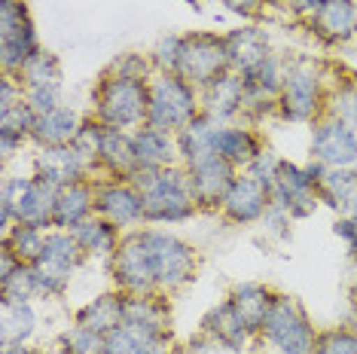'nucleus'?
<instances>
[{
  "instance_id": "38",
  "label": "nucleus",
  "mask_w": 357,
  "mask_h": 354,
  "mask_svg": "<svg viewBox=\"0 0 357 354\" xmlns=\"http://www.w3.org/2000/svg\"><path fill=\"white\" fill-rule=\"evenodd\" d=\"M284 70H287V55H281L278 49H275L269 59L259 61L250 74H245V83L254 86V88H263V92H269V95L278 98L281 83H284Z\"/></svg>"
},
{
  "instance_id": "8",
  "label": "nucleus",
  "mask_w": 357,
  "mask_h": 354,
  "mask_svg": "<svg viewBox=\"0 0 357 354\" xmlns=\"http://www.w3.org/2000/svg\"><path fill=\"white\" fill-rule=\"evenodd\" d=\"M229 49H226V34L217 31H186L181 43V61L177 74L196 88L211 86L214 79L229 74Z\"/></svg>"
},
{
  "instance_id": "17",
  "label": "nucleus",
  "mask_w": 357,
  "mask_h": 354,
  "mask_svg": "<svg viewBox=\"0 0 357 354\" xmlns=\"http://www.w3.org/2000/svg\"><path fill=\"white\" fill-rule=\"evenodd\" d=\"M199 330L217 345V348H226V351H235V354H241V351H248L250 345H257V336L245 327V321L238 318V311L232 309L229 300H220L217 305H211L205 311V318H202Z\"/></svg>"
},
{
  "instance_id": "24",
  "label": "nucleus",
  "mask_w": 357,
  "mask_h": 354,
  "mask_svg": "<svg viewBox=\"0 0 357 354\" xmlns=\"http://www.w3.org/2000/svg\"><path fill=\"white\" fill-rule=\"evenodd\" d=\"M83 116L86 114L74 110L70 104H61V107L50 110V114L37 116L34 132H31V147L50 150V147H68V144H74L79 134V125H83Z\"/></svg>"
},
{
  "instance_id": "40",
  "label": "nucleus",
  "mask_w": 357,
  "mask_h": 354,
  "mask_svg": "<svg viewBox=\"0 0 357 354\" xmlns=\"http://www.w3.org/2000/svg\"><path fill=\"white\" fill-rule=\"evenodd\" d=\"M104 70L116 77H128V79H150L156 77V68H153V59L150 52L141 55V52H123V55H113V59L104 64Z\"/></svg>"
},
{
  "instance_id": "33",
  "label": "nucleus",
  "mask_w": 357,
  "mask_h": 354,
  "mask_svg": "<svg viewBox=\"0 0 357 354\" xmlns=\"http://www.w3.org/2000/svg\"><path fill=\"white\" fill-rule=\"evenodd\" d=\"M0 300H37V275L31 263H19L0 247Z\"/></svg>"
},
{
  "instance_id": "25",
  "label": "nucleus",
  "mask_w": 357,
  "mask_h": 354,
  "mask_svg": "<svg viewBox=\"0 0 357 354\" xmlns=\"http://www.w3.org/2000/svg\"><path fill=\"white\" fill-rule=\"evenodd\" d=\"M275 296H278V291L263 284V281H241V284H235L232 291L226 293V300L232 302V309L238 311V318L245 321V327L250 333L259 336V327H263L266 315H269Z\"/></svg>"
},
{
  "instance_id": "11",
  "label": "nucleus",
  "mask_w": 357,
  "mask_h": 354,
  "mask_svg": "<svg viewBox=\"0 0 357 354\" xmlns=\"http://www.w3.org/2000/svg\"><path fill=\"white\" fill-rule=\"evenodd\" d=\"M308 134V159L327 168H357V128L345 119L324 114Z\"/></svg>"
},
{
  "instance_id": "54",
  "label": "nucleus",
  "mask_w": 357,
  "mask_h": 354,
  "mask_svg": "<svg viewBox=\"0 0 357 354\" xmlns=\"http://www.w3.org/2000/svg\"><path fill=\"white\" fill-rule=\"evenodd\" d=\"M354 128H357V114H354Z\"/></svg>"
},
{
  "instance_id": "15",
  "label": "nucleus",
  "mask_w": 357,
  "mask_h": 354,
  "mask_svg": "<svg viewBox=\"0 0 357 354\" xmlns=\"http://www.w3.org/2000/svg\"><path fill=\"white\" fill-rule=\"evenodd\" d=\"M303 25L321 46H345L357 40V3L354 0H324L308 19H303Z\"/></svg>"
},
{
  "instance_id": "13",
  "label": "nucleus",
  "mask_w": 357,
  "mask_h": 354,
  "mask_svg": "<svg viewBox=\"0 0 357 354\" xmlns=\"http://www.w3.org/2000/svg\"><path fill=\"white\" fill-rule=\"evenodd\" d=\"M269 205H272L269 187H263V183H259L257 177H250L248 171H238L229 192L223 196L217 217H220L223 223H229V226H257V223L263 220V214L269 211Z\"/></svg>"
},
{
  "instance_id": "6",
  "label": "nucleus",
  "mask_w": 357,
  "mask_h": 354,
  "mask_svg": "<svg viewBox=\"0 0 357 354\" xmlns=\"http://www.w3.org/2000/svg\"><path fill=\"white\" fill-rule=\"evenodd\" d=\"M59 187L37 174L6 177L0 187V236H6L15 223L52 229V211Z\"/></svg>"
},
{
  "instance_id": "16",
  "label": "nucleus",
  "mask_w": 357,
  "mask_h": 354,
  "mask_svg": "<svg viewBox=\"0 0 357 354\" xmlns=\"http://www.w3.org/2000/svg\"><path fill=\"white\" fill-rule=\"evenodd\" d=\"M31 174L43 177V180H50L61 190L74 180H89V177H95V162L77 147V144H68V147L37 150L34 153V171Z\"/></svg>"
},
{
  "instance_id": "23",
  "label": "nucleus",
  "mask_w": 357,
  "mask_h": 354,
  "mask_svg": "<svg viewBox=\"0 0 357 354\" xmlns=\"http://www.w3.org/2000/svg\"><path fill=\"white\" fill-rule=\"evenodd\" d=\"M95 214V177L89 180H74L59 190L52 211V229L74 232L79 223H86Z\"/></svg>"
},
{
  "instance_id": "10",
  "label": "nucleus",
  "mask_w": 357,
  "mask_h": 354,
  "mask_svg": "<svg viewBox=\"0 0 357 354\" xmlns=\"http://www.w3.org/2000/svg\"><path fill=\"white\" fill-rule=\"evenodd\" d=\"M95 214L123 232L147 226L144 196L128 177H95Z\"/></svg>"
},
{
  "instance_id": "14",
  "label": "nucleus",
  "mask_w": 357,
  "mask_h": 354,
  "mask_svg": "<svg viewBox=\"0 0 357 354\" xmlns=\"http://www.w3.org/2000/svg\"><path fill=\"white\" fill-rule=\"evenodd\" d=\"M186 171H190L192 196H196L202 214H217V211H220L223 196L229 192L235 177H238V168L229 165L226 159H220L217 153H211V156L192 162Z\"/></svg>"
},
{
  "instance_id": "50",
  "label": "nucleus",
  "mask_w": 357,
  "mask_h": 354,
  "mask_svg": "<svg viewBox=\"0 0 357 354\" xmlns=\"http://www.w3.org/2000/svg\"><path fill=\"white\" fill-rule=\"evenodd\" d=\"M339 214H345V217H348V220H351V223H354V226H357V196H354V199H351V202H348V205H345V211H339Z\"/></svg>"
},
{
  "instance_id": "27",
  "label": "nucleus",
  "mask_w": 357,
  "mask_h": 354,
  "mask_svg": "<svg viewBox=\"0 0 357 354\" xmlns=\"http://www.w3.org/2000/svg\"><path fill=\"white\" fill-rule=\"evenodd\" d=\"M132 147H135V159L137 168H168L177 165V134L162 132L153 125H141L132 132Z\"/></svg>"
},
{
  "instance_id": "30",
  "label": "nucleus",
  "mask_w": 357,
  "mask_h": 354,
  "mask_svg": "<svg viewBox=\"0 0 357 354\" xmlns=\"http://www.w3.org/2000/svg\"><path fill=\"white\" fill-rule=\"evenodd\" d=\"M123 305H126V293L113 287V291L98 293L79 305L74 315V324H83L89 330H98V333L107 336L110 330L123 327Z\"/></svg>"
},
{
  "instance_id": "35",
  "label": "nucleus",
  "mask_w": 357,
  "mask_h": 354,
  "mask_svg": "<svg viewBox=\"0 0 357 354\" xmlns=\"http://www.w3.org/2000/svg\"><path fill=\"white\" fill-rule=\"evenodd\" d=\"M46 232L43 226H31V223H15V226L3 236V247L10 251L19 263H31L34 266L43 254V245H46Z\"/></svg>"
},
{
  "instance_id": "31",
  "label": "nucleus",
  "mask_w": 357,
  "mask_h": 354,
  "mask_svg": "<svg viewBox=\"0 0 357 354\" xmlns=\"http://www.w3.org/2000/svg\"><path fill=\"white\" fill-rule=\"evenodd\" d=\"M74 236L83 247V254L89 260H101V263H110L113 254H116L119 241H123V229H116L113 223H107L104 217L92 214L86 223H79L74 229Z\"/></svg>"
},
{
  "instance_id": "43",
  "label": "nucleus",
  "mask_w": 357,
  "mask_h": 354,
  "mask_svg": "<svg viewBox=\"0 0 357 354\" xmlns=\"http://www.w3.org/2000/svg\"><path fill=\"white\" fill-rule=\"evenodd\" d=\"M294 217H290L284 208L278 205H269V211L263 214V220L257 223L259 229L266 232V238H272V241H287L290 236H294Z\"/></svg>"
},
{
  "instance_id": "7",
  "label": "nucleus",
  "mask_w": 357,
  "mask_h": 354,
  "mask_svg": "<svg viewBox=\"0 0 357 354\" xmlns=\"http://www.w3.org/2000/svg\"><path fill=\"white\" fill-rule=\"evenodd\" d=\"M202 114V88L186 83L181 74H156L150 79L147 125L177 134Z\"/></svg>"
},
{
  "instance_id": "12",
  "label": "nucleus",
  "mask_w": 357,
  "mask_h": 354,
  "mask_svg": "<svg viewBox=\"0 0 357 354\" xmlns=\"http://www.w3.org/2000/svg\"><path fill=\"white\" fill-rule=\"evenodd\" d=\"M269 192H272V205L284 208L296 223L308 220L321 208V196H318V187H314V177L308 171V165L290 162V159H284Z\"/></svg>"
},
{
  "instance_id": "32",
  "label": "nucleus",
  "mask_w": 357,
  "mask_h": 354,
  "mask_svg": "<svg viewBox=\"0 0 357 354\" xmlns=\"http://www.w3.org/2000/svg\"><path fill=\"white\" fill-rule=\"evenodd\" d=\"M107 351L104 354H183L172 336H150V333H137L132 327H116L107 336Z\"/></svg>"
},
{
  "instance_id": "42",
  "label": "nucleus",
  "mask_w": 357,
  "mask_h": 354,
  "mask_svg": "<svg viewBox=\"0 0 357 354\" xmlns=\"http://www.w3.org/2000/svg\"><path fill=\"white\" fill-rule=\"evenodd\" d=\"M281 165H284V156H281V153H275L269 144H266V147L257 153V159L245 168V171H248L250 177H257V180L263 183V187H269V190H272L275 177H278V171H281Z\"/></svg>"
},
{
  "instance_id": "48",
  "label": "nucleus",
  "mask_w": 357,
  "mask_h": 354,
  "mask_svg": "<svg viewBox=\"0 0 357 354\" xmlns=\"http://www.w3.org/2000/svg\"><path fill=\"white\" fill-rule=\"evenodd\" d=\"M321 3H324V0H284L281 6H284V10H287L290 15H294V19L303 22V19H308V15L318 10Z\"/></svg>"
},
{
  "instance_id": "51",
  "label": "nucleus",
  "mask_w": 357,
  "mask_h": 354,
  "mask_svg": "<svg viewBox=\"0 0 357 354\" xmlns=\"http://www.w3.org/2000/svg\"><path fill=\"white\" fill-rule=\"evenodd\" d=\"M348 324L357 330V300H351V309H348Z\"/></svg>"
},
{
  "instance_id": "55",
  "label": "nucleus",
  "mask_w": 357,
  "mask_h": 354,
  "mask_svg": "<svg viewBox=\"0 0 357 354\" xmlns=\"http://www.w3.org/2000/svg\"><path fill=\"white\" fill-rule=\"evenodd\" d=\"M354 3H357V0H354Z\"/></svg>"
},
{
  "instance_id": "45",
  "label": "nucleus",
  "mask_w": 357,
  "mask_h": 354,
  "mask_svg": "<svg viewBox=\"0 0 357 354\" xmlns=\"http://www.w3.org/2000/svg\"><path fill=\"white\" fill-rule=\"evenodd\" d=\"M22 101H25V83L15 74H3L0 77V110H10Z\"/></svg>"
},
{
  "instance_id": "34",
  "label": "nucleus",
  "mask_w": 357,
  "mask_h": 354,
  "mask_svg": "<svg viewBox=\"0 0 357 354\" xmlns=\"http://www.w3.org/2000/svg\"><path fill=\"white\" fill-rule=\"evenodd\" d=\"M214 125L217 123L211 116L199 114L190 125L177 132V156H181L183 168H190L192 162H199V159H205L214 153V144H211V138H214Z\"/></svg>"
},
{
  "instance_id": "39",
  "label": "nucleus",
  "mask_w": 357,
  "mask_h": 354,
  "mask_svg": "<svg viewBox=\"0 0 357 354\" xmlns=\"http://www.w3.org/2000/svg\"><path fill=\"white\" fill-rule=\"evenodd\" d=\"M314 354H357V330L351 324L318 330Z\"/></svg>"
},
{
  "instance_id": "20",
  "label": "nucleus",
  "mask_w": 357,
  "mask_h": 354,
  "mask_svg": "<svg viewBox=\"0 0 357 354\" xmlns=\"http://www.w3.org/2000/svg\"><path fill=\"white\" fill-rule=\"evenodd\" d=\"M89 263V256L83 254L79 241L74 232H64V229H50L46 232V245L40 260L34 263L43 275L61 278V281H74V275L83 266Z\"/></svg>"
},
{
  "instance_id": "9",
  "label": "nucleus",
  "mask_w": 357,
  "mask_h": 354,
  "mask_svg": "<svg viewBox=\"0 0 357 354\" xmlns=\"http://www.w3.org/2000/svg\"><path fill=\"white\" fill-rule=\"evenodd\" d=\"M107 275L113 281V287L123 293H159L150 247L144 241V226L123 232V241H119L113 260L107 263Z\"/></svg>"
},
{
  "instance_id": "3",
  "label": "nucleus",
  "mask_w": 357,
  "mask_h": 354,
  "mask_svg": "<svg viewBox=\"0 0 357 354\" xmlns=\"http://www.w3.org/2000/svg\"><path fill=\"white\" fill-rule=\"evenodd\" d=\"M147 110H150V83L147 79H128L116 77L110 70H101L92 88V114L98 123L107 128H123V132H135V128L147 125Z\"/></svg>"
},
{
  "instance_id": "29",
  "label": "nucleus",
  "mask_w": 357,
  "mask_h": 354,
  "mask_svg": "<svg viewBox=\"0 0 357 354\" xmlns=\"http://www.w3.org/2000/svg\"><path fill=\"white\" fill-rule=\"evenodd\" d=\"M40 324L34 300H0V345H25Z\"/></svg>"
},
{
  "instance_id": "36",
  "label": "nucleus",
  "mask_w": 357,
  "mask_h": 354,
  "mask_svg": "<svg viewBox=\"0 0 357 354\" xmlns=\"http://www.w3.org/2000/svg\"><path fill=\"white\" fill-rule=\"evenodd\" d=\"M15 77L25 83V88H34V86H61V61H59V55L50 52L43 46V49H40Z\"/></svg>"
},
{
  "instance_id": "21",
  "label": "nucleus",
  "mask_w": 357,
  "mask_h": 354,
  "mask_svg": "<svg viewBox=\"0 0 357 354\" xmlns=\"http://www.w3.org/2000/svg\"><path fill=\"white\" fill-rule=\"evenodd\" d=\"M245 107V77L229 70L202 88V114L214 123H238Z\"/></svg>"
},
{
  "instance_id": "49",
  "label": "nucleus",
  "mask_w": 357,
  "mask_h": 354,
  "mask_svg": "<svg viewBox=\"0 0 357 354\" xmlns=\"http://www.w3.org/2000/svg\"><path fill=\"white\" fill-rule=\"evenodd\" d=\"M0 354H43V351L25 342V345H0Z\"/></svg>"
},
{
  "instance_id": "47",
  "label": "nucleus",
  "mask_w": 357,
  "mask_h": 354,
  "mask_svg": "<svg viewBox=\"0 0 357 354\" xmlns=\"http://www.w3.org/2000/svg\"><path fill=\"white\" fill-rule=\"evenodd\" d=\"M220 3L232 15H241V19H259V15L272 6V0H220Z\"/></svg>"
},
{
  "instance_id": "4",
  "label": "nucleus",
  "mask_w": 357,
  "mask_h": 354,
  "mask_svg": "<svg viewBox=\"0 0 357 354\" xmlns=\"http://www.w3.org/2000/svg\"><path fill=\"white\" fill-rule=\"evenodd\" d=\"M144 241L150 247L153 272H156V291L174 296L186 291L199 278L202 254L192 241L181 238L165 226H144Z\"/></svg>"
},
{
  "instance_id": "52",
  "label": "nucleus",
  "mask_w": 357,
  "mask_h": 354,
  "mask_svg": "<svg viewBox=\"0 0 357 354\" xmlns=\"http://www.w3.org/2000/svg\"><path fill=\"white\" fill-rule=\"evenodd\" d=\"M348 300H357V275L351 281V287H348Z\"/></svg>"
},
{
  "instance_id": "19",
  "label": "nucleus",
  "mask_w": 357,
  "mask_h": 354,
  "mask_svg": "<svg viewBox=\"0 0 357 354\" xmlns=\"http://www.w3.org/2000/svg\"><path fill=\"white\" fill-rule=\"evenodd\" d=\"M123 324L150 336H172V302L165 293H126Z\"/></svg>"
},
{
  "instance_id": "53",
  "label": "nucleus",
  "mask_w": 357,
  "mask_h": 354,
  "mask_svg": "<svg viewBox=\"0 0 357 354\" xmlns=\"http://www.w3.org/2000/svg\"><path fill=\"white\" fill-rule=\"evenodd\" d=\"M205 3H217V0H205Z\"/></svg>"
},
{
  "instance_id": "44",
  "label": "nucleus",
  "mask_w": 357,
  "mask_h": 354,
  "mask_svg": "<svg viewBox=\"0 0 357 354\" xmlns=\"http://www.w3.org/2000/svg\"><path fill=\"white\" fill-rule=\"evenodd\" d=\"M25 101L37 116H43L50 110L61 107L64 95H61V86H34V88H25Z\"/></svg>"
},
{
  "instance_id": "22",
  "label": "nucleus",
  "mask_w": 357,
  "mask_h": 354,
  "mask_svg": "<svg viewBox=\"0 0 357 354\" xmlns=\"http://www.w3.org/2000/svg\"><path fill=\"white\" fill-rule=\"evenodd\" d=\"M226 49H229V68L235 74H250L263 59H269L275 52L272 37L266 34V28L259 25H238L226 31Z\"/></svg>"
},
{
  "instance_id": "5",
  "label": "nucleus",
  "mask_w": 357,
  "mask_h": 354,
  "mask_svg": "<svg viewBox=\"0 0 357 354\" xmlns=\"http://www.w3.org/2000/svg\"><path fill=\"white\" fill-rule=\"evenodd\" d=\"M314 342H318V327L308 309L294 293L278 291L269 315L259 327L257 345L269 348L272 354H314Z\"/></svg>"
},
{
  "instance_id": "18",
  "label": "nucleus",
  "mask_w": 357,
  "mask_h": 354,
  "mask_svg": "<svg viewBox=\"0 0 357 354\" xmlns=\"http://www.w3.org/2000/svg\"><path fill=\"white\" fill-rule=\"evenodd\" d=\"M214 153L220 159H226L229 165H235L238 171H245V168L257 159V153L266 147L263 134H259L257 125L250 123H217L214 125Z\"/></svg>"
},
{
  "instance_id": "37",
  "label": "nucleus",
  "mask_w": 357,
  "mask_h": 354,
  "mask_svg": "<svg viewBox=\"0 0 357 354\" xmlns=\"http://www.w3.org/2000/svg\"><path fill=\"white\" fill-rule=\"evenodd\" d=\"M107 339L98 330H89L83 324H70L55 342V354H104Z\"/></svg>"
},
{
  "instance_id": "41",
  "label": "nucleus",
  "mask_w": 357,
  "mask_h": 354,
  "mask_svg": "<svg viewBox=\"0 0 357 354\" xmlns=\"http://www.w3.org/2000/svg\"><path fill=\"white\" fill-rule=\"evenodd\" d=\"M181 43H183V34H165L150 49V59H153V68H156V74H177V61H181Z\"/></svg>"
},
{
  "instance_id": "28",
  "label": "nucleus",
  "mask_w": 357,
  "mask_h": 354,
  "mask_svg": "<svg viewBox=\"0 0 357 354\" xmlns=\"http://www.w3.org/2000/svg\"><path fill=\"white\" fill-rule=\"evenodd\" d=\"M137 171V159L132 147V132L107 128L95 162V177H132Z\"/></svg>"
},
{
  "instance_id": "46",
  "label": "nucleus",
  "mask_w": 357,
  "mask_h": 354,
  "mask_svg": "<svg viewBox=\"0 0 357 354\" xmlns=\"http://www.w3.org/2000/svg\"><path fill=\"white\" fill-rule=\"evenodd\" d=\"M333 236L345 245V254L348 260L357 263V226L351 220H348L345 214H336V220H333Z\"/></svg>"
},
{
  "instance_id": "26",
  "label": "nucleus",
  "mask_w": 357,
  "mask_h": 354,
  "mask_svg": "<svg viewBox=\"0 0 357 354\" xmlns=\"http://www.w3.org/2000/svg\"><path fill=\"white\" fill-rule=\"evenodd\" d=\"M308 171L314 177V187H318L321 205H327L330 211H345V205L357 196V168H327L308 159Z\"/></svg>"
},
{
  "instance_id": "2",
  "label": "nucleus",
  "mask_w": 357,
  "mask_h": 354,
  "mask_svg": "<svg viewBox=\"0 0 357 354\" xmlns=\"http://www.w3.org/2000/svg\"><path fill=\"white\" fill-rule=\"evenodd\" d=\"M333 64L312 55H287V70L278 92V119L294 125H312L327 114Z\"/></svg>"
},
{
  "instance_id": "1",
  "label": "nucleus",
  "mask_w": 357,
  "mask_h": 354,
  "mask_svg": "<svg viewBox=\"0 0 357 354\" xmlns=\"http://www.w3.org/2000/svg\"><path fill=\"white\" fill-rule=\"evenodd\" d=\"M144 196V217L147 226H177L199 217V202L192 196L190 171L177 162L168 168H137L128 177Z\"/></svg>"
}]
</instances>
